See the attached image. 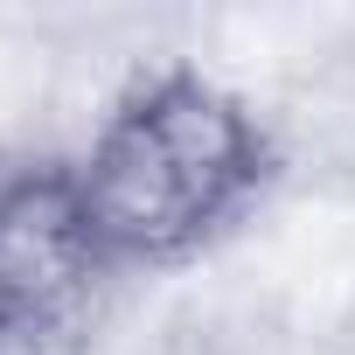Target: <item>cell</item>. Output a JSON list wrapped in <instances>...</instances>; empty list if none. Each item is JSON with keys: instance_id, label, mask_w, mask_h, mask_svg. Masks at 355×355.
I'll return each mask as SVG.
<instances>
[{"instance_id": "obj_1", "label": "cell", "mask_w": 355, "mask_h": 355, "mask_svg": "<svg viewBox=\"0 0 355 355\" xmlns=\"http://www.w3.org/2000/svg\"><path fill=\"white\" fill-rule=\"evenodd\" d=\"M70 167L112 265L160 272L189 265L230 223H244V209L279 174V146L237 91L167 63L112 98Z\"/></svg>"}, {"instance_id": "obj_2", "label": "cell", "mask_w": 355, "mask_h": 355, "mask_svg": "<svg viewBox=\"0 0 355 355\" xmlns=\"http://www.w3.org/2000/svg\"><path fill=\"white\" fill-rule=\"evenodd\" d=\"M119 279L70 160L0 167V355H63Z\"/></svg>"}]
</instances>
